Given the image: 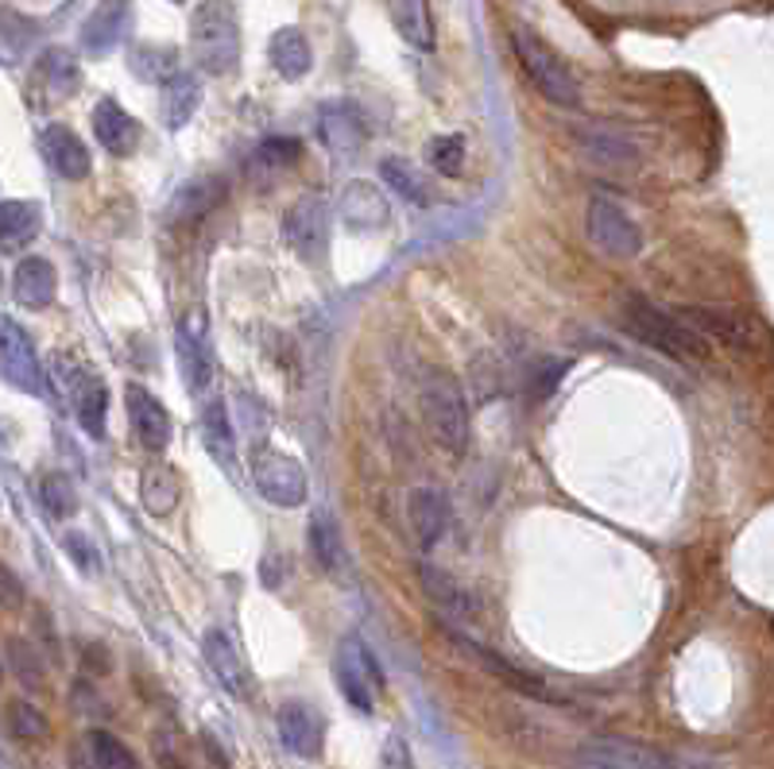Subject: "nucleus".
Segmentation results:
<instances>
[{
	"mask_svg": "<svg viewBox=\"0 0 774 769\" xmlns=\"http://www.w3.org/2000/svg\"><path fill=\"white\" fill-rule=\"evenodd\" d=\"M4 661H9L12 676H17L24 689L40 692L43 684H47V669H43V658H40V646L28 642V638L12 635L9 642H4Z\"/></svg>",
	"mask_w": 774,
	"mask_h": 769,
	"instance_id": "nucleus-35",
	"label": "nucleus"
},
{
	"mask_svg": "<svg viewBox=\"0 0 774 769\" xmlns=\"http://www.w3.org/2000/svg\"><path fill=\"white\" fill-rule=\"evenodd\" d=\"M202 437H206V448L217 464H225V468L237 464V433H233V425H229L225 402H209V407L202 410Z\"/></svg>",
	"mask_w": 774,
	"mask_h": 769,
	"instance_id": "nucleus-34",
	"label": "nucleus"
},
{
	"mask_svg": "<svg viewBox=\"0 0 774 769\" xmlns=\"http://www.w3.org/2000/svg\"><path fill=\"white\" fill-rule=\"evenodd\" d=\"M678 317L697 333L701 340H720V345H748L751 329L748 322H740L735 314H724V310H705V306H686L678 310Z\"/></svg>",
	"mask_w": 774,
	"mask_h": 769,
	"instance_id": "nucleus-26",
	"label": "nucleus"
},
{
	"mask_svg": "<svg viewBox=\"0 0 774 769\" xmlns=\"http://www.w3.org/2000/svg\"><path fill=\"white\" fill-rule=\"evenodd\" d=\"M86 758L94 769H140L136 754L128 750L112 730H101V727H94L86 735Z\"/></svg>",
	"mask_w": 774,
	"mask_h": 769,
	"instance_id": "nucleus-37",
	"label": "nucleus"
},
{
	"mask_svg": "<svg viewBox=\"0 0 774 769\" xmlns=\"http://www.w3.org/2000/svg\"><path fill=\"white\" fill-rule=\"evenodd\" d=\"M419 581H422V592L430 596V604H434L445 619H469V615H473V596H469L445 568L419 565Z\"/></svg>",
	"mask_w": 774,
	"mask_h": 769,
	"instance_id": "nucleus-28",
	"label": "nucleus"
},
{
	"mask_svg": "<svg viewBox=\"0 0 774 769\" xmlns=\"http://www.w3.org/2000/svg\"><path fill=\"white\" fill-rule=\"evenodd\" d=\"M573 769H609V766H601V761L585 758V754H577V758H573Z\"/></svg>",
	"mask_w": 774,
	"mask_h": 769,
	"instance_id": "nucleus-48",
	"label": "nucleus"
},
{
	"mask_svg": "<svg viewBox=\"0 0 774 769\" xmlns=\"http://www.w3.org/2000/svg\"><path fill=\"white\" fill-rule=\"evenodd\" d=\"M24 604H28L24 584H20V576L0 561V611H24Z\"/></svg>",
	"mask_w": 774,
	"mask_h": 769,
	"instance_id": "nucleus-44",
	"label": "nucleus"
},
{
	"mask_svg": "<svg viewBox=\"0 0 774 769\" xmlns=\"http://www.w3.org/2000/svg\"><path fill=\"white\" fill-rule=\"evenodd\" d=\"M125 20H128V0H97V9L82 24V47L89 55H109L120 43V35H125Z\"/></svg>",
	"mask_w": 774,
	"mask_h": 769,
	"instance_id": "nucleus-23",
	"label": "nucleus"
},
{
	"mask_svg": "<svg viewBox=\"0 0 774 769\" xmlns=\"http://www.w3.org/2000/svg\"><path fill=\"white\" fill-rule=\"evenodd\" d=\"M190 55L206 74H233L240 63V24L233 0H202L190 17Z\"/></svg>",
	"mask_w": 774,
	"mask_h": 769,
	"instance_id": "nucleus-2",
	"label": "nucleus"
},
{
	"mask_svg": "<svg viewBox=\"0 0 774 769\" xmlns=\"http://www.w3.org/2000/svg\"><path fill=\"white\" fill-rule=\"evenodd\" d=\"M202 653H206V665L214 669V676L222 681L225 692H233L237 700H252V669L245 665L229 630L209 627L206 638H202Z\"/></svg>",
	"mask_w": 774,
	"mask_h": 769,
	"instance_id": "nucleus-12",
	"label": "nucleus"
},
{
	"mask_svg": "<svg viewBox=\"0 0 774 769\" xmlns=\"http://www.w3.org/2000/svg\"><path fill=\"white\" fill-rule=\"evenodd\" d=\"M222 202H225V182L217 178V174H198V178L182 182V186L174 189L171 205H166V220L190 228V225H198L202 217H209Z\"/></svg>",
	"mask_w": 774,
	"mask_h": 769,
	"instance_id": "nucleus-17",
	"label": "nucleus"
},
{
	"mask_svg": "<svg viewBox=\"0 0 774 769\" xmlns=\"http://www.w3.org/2000/svg\"><path fill=\"white\" fill-rule=\"evenodd\" d=\"M287 243L299 251L307 263H322L330 251V205L318 194L299 197L283 217Z\"/></svg>",
	"mask_w": 774,
	"mask_h": 769,
	"instance_id": "nucleus-9",
	"label": "nucleus"
},
{
	"mask_svg": "<svg viewBox=\"0 0 774 769\" xmlns=\"http://www.w3.org/2000/svg\"><path fill=\"white\" fill-rule=\"evenodd\" d=\"M577 754H585V758L601 761L609 769H678V761L670 754L632 743V738H593V743H585Z\"/></svg>",
	"mask_w": 774,
	"mask_h": 769,
	"instance_id": "nucleus-16",
	"label": "nucleus"
},
{
	"mask_svg": "<svg viewBox=\"0 0 774 769\" xmlns=\"http://www.w3.org/2000/svg\"><path fill=\"white\" fill-rule=\"evenodd\" d=\"M128 66H132V74L140 82H148V86H163L171 74H179V55H174L171 47H155V43H140V47H132V55H128Z\"/></svg>",
	"mask_w": 774,
	"mask_h": 769,
	"instance_id": "nucleus-36",
	"label": "nucleus"
},
{
	"mask_svg": "<svg viewBox=\"0 0 774 769\" xmlns=\"http://www.w3.org/2000/svg\"><path fill=\"white\" fill-rule=\"evenodd\" d=\"M63 550H66V557L78 565V573H86V576L101 573V553H97V545L89 542L86 534H78V530H74V534H66L63 538Z\"/></svg>",
	"mask_w": 774,
	"mask_h": 769,
	"instance_id": "nucleus-43",
	"label": "nucleus"
},
{
	"mask_svg": "<svg viewBox=\"0 0 774 769\" xmlns=\"http://www.w3.org/2000/svg\"><path fill=\"white\" fill-rule=\"evenodd\" d=\"M40 499L47 507V515L55 519H71L78 515V491H74V479L66 472H47L40 484Z\"/></svg>",
	"mask_w": 774,
	"mask_h": 769,
	"instance_id": "nucleus-39",
	"label": "nucleus"
},
{
	"mask_svg": "<svg viewBox=\"0 0 774 769\" xmlns=\"http://www.w3.org/2000/svg\"><path fill=\"white\" fill-rule=\"evenodd\" d=\"M0 376L24 394H47V379H43V364L32 337L4 314H0Z\"/></svg>",
	"mask_w": 774,
	"mask_h": 769,
	"instance_id": "nucleus-8",
	"label": "nucleus"
},
{
	"mask_svg": "<svg viewBox=\"0 0 774 769\" xmlns=\"http://www.w3.org/2000/svg\"><path fill=\"white\" fill-rule=\"evenodd\" d=\"M387 17L396 32L411 43L415 51H434V17L430 0H387Z\"/></svg>",
	"mask_w": 774,
	"mask_h": 769,
	"instance_id": "nucleus-29",
	"label": "nucleus"
},
{
	"mask_svg": "<svg viewBox=\"0 0 774 769\" xmlns=\"http://www.w3.org/2000/svg\"><path fill=\"white\" fill-rule=\"evenodd\" d=\"M276 727H279V743H283L291 754H299V758H318V754H322L325 723L310 704H302V700H287V704L276 712Z\"/></svg>",
	"mask_w": 774,
	"mask_h": 769,
	"instance_id": "nucleus-15",
	"label": "nucleus"
},
{
	"mask_svg": "<svg viewBox=\"0 0 774 769\" xmlns=\"http://www.w3.org/2000/svg\"><path fill=\"white\" fill-rule=\"evenodd\" d=\"M43 155L55 166L58 178L82 182L89 174V151L82 143V136L66 124H47L43 128Z\"/></svg>",
	"mask_w": 774,
	"mask_h": 769,
	"instance_id": "nucleus-19",
	"label": "nucleus"
},
{
	"mask_svg": "<svg viewBox=\"0 0 774 769\" xmlns=\"http://www.w3.org/2000/svg\"><path fill=\"white\" fill-rule=\"evenodd\" d=\"M82 661H86V669H89V673H109V669H112V661H109V650H105V646H94V642H89L86 646V650H82Z\"/></svg>",
	"mask_w": 774,
	"mask_h": 769,
	"instance_id": "nucleus-47",
	"label": "nucleus"
},
{
	"mask_svg": "<svg viewBox=\"0 0 774 769\" xmlns=\"http://www.w3.org/2000/svg\"><path fill=\"white\" fill-rule=\"evenodd\" d=\"M140 499H143V507H148L151 515H155V519L171 515V510L179 507V499H182V479H179V472H174L171 464H151V468L143 472Z\"/></svg>",
	"mask_w": 774,
	"mask_h": 769,
	"instance_id": "nucleus-32",
	"label": "nucleus"
},
{
	"mask_svg": "<svg viewBox=\"0 0 774 769\" xmlns=\"http://www.w3.org/2000/svg\"><path fill=\"white\" fill-rule=\"evenodd\" d=\"M287 573H291V561H287V553H268L260 565V581L264 588H279V584L287 581Z\"/></svg>",
	"mask_w": 774,
	"mask_h": 769,
	"instance_id": "nucleus-46",
	"label": "nucleus"
},
{
	"mask_svg": "<svg viewBox=\"0 0 774 769\" xmlns=\"http://www.w3.org/2000/svg\"><path fill=\"white\" fill-rule=\"evenodd\" d=\"M12 294L24 310H47L58 294V275L51 260L43 256H24L12 271Z\"/></svg>",
	"mask_w": 774,
	"mask_h": 769,
	"instance_id": "nucleus-20",
	"label": "nucleus"
},
{
	"mask_svg": "<svg viewBox=\"0 0 774 769\" xmlns=\"http://www.w3.org/2000/svg\"><path fill=\"white\" fill-rule=\"evenodd\" d=\"M268 55H271V66H276V71L283 74L287 82L307 78V74H310V63H314L307 35H302L299 28H279V32L271 35Z\"/></svg>",
	"mask_w": 774,
	"mask_h": 769,
	"instance_id": "nucleus-30",
	"label": "nucleus"
},
{
	"mask_svg": "<svg viewBox=\"0 0 774 769\" xmlns=\"http://www.w3.org/2000/svg\"><path fill=\"white\" fill-rule=\"evenodd\" d=\"M174 353H179L182 383H186L190 391H206L209 379H214V345H209V325L202 310H194V314H186L179 322Z\"/></svg>",
	"mask_w": 774,
	"mask_h": 769,
	"instance_id": "nucleus-10",
	"label": "nucleus"
},
{
	"mask_svg": "<svg viewBox=\"0 0 774 769\" xmlns=\"http://www.w3.org/2000/svg\"><path fill=\"white\" fill-rule=\"evenodd\" d=\"M252 484L276 507H302L307 502V468L291 453H279V448L256 453Z\"/></svg>",
	"mask_w": 774,
	"mask_h": 769,
	"instance_id": "nucleus-7",
	"label": "nucleus"
},
{
	"mask_svg": "<svg viewBox=\"0 0 774 769\" xmlns=\"http://www.w3.org/2000/svg\"><path fill=\"white\" fill-rule=\"evenodd\" d=\"M89 124H94L97 143H101L109 155H132L140 128H136V120L128 117V112L120 109L112 97H101V101L94 105V112H89Z\"/></svg>",
	"mask_w": 774,
	"mask_h": 769,
	"instance_id": "nucleus-22",
	"label": "nucleus"
},
{
	"mask_svg": "<svg viewBox=\"0 0 774 769\" xmlns=\"http://www.w3.org/2000/svg\"><path fill=\"white\" fill-rule=\"evenodd\" d=\"M427 163L434 166L445 178H458L461 166H465V136L450 132V136H434L427 143Z\"/></svg>",
	"mask_w": 774,
	"mask_h": 769,
	"instance_id": "nucleus-41",
	"label": "nucleus"
},
{
	"mask_svg": "<svg viewBox=\"0 0 774 769\" xmlns=\"http://www.w3.org/2000/svg\"><path fill=\"white\" fill-rule=\"evenodd\" d=\"M445 630H450L453 646H458V650L465 653V658L481 661L484 673L499 676V681H504V684H512V689L527 692V696H546V684L538 681V676H530V673H523V669H515L507 658H499V653H492V650H484V646H476L473 638H465V635H461V630H453V627H445Z\"/></svg>",
	"mask_w": 774,
	"mask_h": 769,
	"instance_id": "nucleus-25",
	"label": "nucleus"
},
{
	"mask_svg": "<svg viewBox=\"0 0 774 769\" xmlns=\"http://www.w3.org/2000/svg\"><path fill=\"white\" fill-rule=\"evenodd\" d=\"M63 376H66V399H71L82 430H86L89 437L101 441L105 437V414H109V391H105V383L94 376V371L74 368L71 360H63Z\"/></svg>",
	"mask_w": 774,
	"mask_h": 769,
	"instance_id": "nucleus-11",
	"label": "nucleus"
},
{
	"mask_svg": "<svg viewBox=\"0 0 774 769\" xmlns=\"http://www.w3.org/2000/svg\"><path fill=\"white\" fill-rule=\"evenodd\" d=\"M0 681H4V661H0Z\"/></svg>",
	"mask_w": 774,
	"mask_h": 769,
	"instance_id": "nucleus-49",
	"label": "nucleus"
},
{
	"mask_svg": "<svg viewBox=\"0 0 774 769\" xmlns=\"http://www.w3.org/2000/svg\"><path fill=\"white\" fill-rule=\"evenodd\" d=\"M384 769H415L411 746H407L404 735H387V743H384Z\"/></svg>",
	"mask_w": 774,
	"mask_h": 769,
	"instance_id": "nucleus-45",
	"label": "nucleus"
},
{
	"mask_svg": "<svg viewBox=\"0 0 774 769\" xmlns=\"http://www.w3.org/2000/svg\"><path fill=\"white\" fill-rule=\"evenodd\" d=\"M299 159H302V143L294 136H268V140L256 143L252 166H260V171H287Z\"/></svg>",
	"mask_w": 774,
	"mask_h": 769,
	"instance_id": "nucleus-40",
	"label": "nucleus"
},
{
	"mask_svg": "<svg viewBox=\"0 0 774 769\" xmlns=\"http://www.w3.org/2000/svg\"><path fill=\"white\" fill-rule=\"evenodd\" d=\"M198 101H202L198 78H194V74H186V71L171 74V78L163 82V124L166 128H182L190 117H194Z\"/></svg>",
	"mask_w": 774,
	"mask_h": 769,
	"instance_id": "nucleus-33",
	"label": "nucleus"
},
{
	"mask_svg": "<svg viewBox=\"0 0 774 769\" xmlns=\"http://www.w3.org/2000/svg\"><path fill=\"white\" fill-rule=\"evenodd\" d=\"M40 86L47 89L55 101H63V97H74L82 89V66L78 58L71 55V51L63 47H51L47 55L40 58Z\"/></svg>",
	"mask_w": 774,
	"mask_h": 769,
	"instance_id": "nucleus-31",
	"label": "nucleus"
},
{
	"mask_svg": "<svg viewBox=\"0 0 774 769\" xmlns=\"http://www.w3.org/2000/svg\"><path fill=\"white\" fill-rule=\"evenodd\" d=\"M387 217H391V205H387V197L372 182H348L341 189V220L348 228L372 232V228L387 225Z\"/></svg>",
	"mask_w": 774,
	"mask_h": 769,
	"instance_id": "nucleus-21",
	"label": "nucleus"
},
{
	"mask_svg": "<svg viewBox=\"0 0 774 769\" xmlns=\"http://www.w3.org/2000/svg\"><path fill=\"white\" fill-rule=\"evenodd\" d=\"M9 730L20 738V743H43L51 730L47 715L32 704V700H12L9 704Z\"/></svg>",
	"mask_w": 774,
	"mask_h": 769,
	"instance_id": "nucleus-42",
	"label": "nucleus"
},
{
	"mask_svg": "<svg viewBox=\"0 0 774 769\" xmlns=\"http://www.w3.org/2000/svg\"><path fill=\"white\" fill-rule=\"evenodd\" d=\"M407 510H411V527L419 534V545L422 550H434L445 538V530H450V499H445V491L427 484L415 487L411 499H407Z\"/></svg>",
	"mask_w": 774,
	"mask_h": 769,
	"instance_id": "nucleus-18",
	"label": "nucleus"
},
{
	"mask_svg": "<svg viewBox=\"0 0 774 769\" xmlns=\"http://www.w3.org/2000/svg\"><path fill=\"white\" fill-rule=\"evenodd\" d=\"M422 418L427 430L434 433L438 445H445L450 453H465L469 445V407L461 383L450 371H430L422 383Z\"/></svg>",
	"mask_w": 774,
	"mask_h": 769,
	"instance_id": "nucleus-4",
	"label": "nucleus"
},
{
	"mask_svg": "<svg viewBox=\"0 0 774 769\" xmlns=\"http://www.w3.org/2000/svg\"><path fill=\"white\" fill-rule=\"evenodd\" d=\"M512 47H515V55H519L523 71H527L530 86H535L538 94L546 97V101L558 105V109H577V105H581V89H577L573 71H569V66L561 63V58L553 55V51L546 47V43L538 40L535 32H527V28H515V32H512Z\"/></svg>",
	"mask_w": 774,
	"mask_h": 769,
	"instance_id": "nucleus-3",
	"label": "nucleus"
},
{
	"mask_svg": "<svg viewBox=\"0 0 774 769\" xmlns=\"http://www.w3.org/2000/svg\"><path fill=\"white\" fill-rule=\"evenodd\" d=\"M174 4H182V0H174Z\"/></svg>",
	"mask_w": 774,
	"mask_h": 769,
	"instance_id": "nucleus-50",
	"label": "nucleus"
},
{
	"mask_svg": "<svg viewBox=\"0 0 774 769\" xmlns=\"http://www.w3.org/2000/svg\"><path fill=\"white\" fill-rule=\"evenodd\" d=\"M307 545L314 565L325 576H341V568H345V538H341V527L330 510H314V519L307 527Z\"/></svg>",
	"mask_w": 774,
	"mask_h": 769,
	"instance_id": "nucleus-24",
	"label": "nucleus"
},
{
	"mask_svg": "<svg viewBox=\"0 0 774 769\" xmlns=\"http://www.w3.org/2000/svg\"><path fill=\"white\" fill-rule=\"evenodd\" d=\"M333 676L337 689L356 712H372L376 700L384 696V669H379L376 653L361 642L356 635L341 638L337 653H333Z\"/></svg>",
	"mask_w": 774,
	"mask_h": 769,
	"instance_id": "nucleus-5",
	"label": "nucleus"
},
{
	"mask_svg": "<svg viewBox=\"0 0 774 769\" xmlns=\"http://www.w3.org/2000/svg\"><path fill=\"white\" fill-rule=\"evenodd\" d=\"M43 209L40 202H20V197H4L0 202V248H24L40 236Z\"/></svg>",
	"mask_w": 774,
	"mask_h": 769,
	"instance_id": "nucleus-27",
	"label": "nucleus"
},
{
	"mask_svg": "<svg viewBox=\"0 0 774 769\" xmlns=\"http://www.w3.org/2000/svg\"><path fill=\"white\" fill-rule=\"evenodd\" d=\"M125 410H128V422H132L136 437L148 453H163L171 445V414L166 407L140 383H128L125 387Z\"/></svg>",
	"mask_w": 774,
	"mask_h": 769,
	"instance_id": "nucleus-14",
	"label": "nucleus"
},
{
	"mask_svg": "<svg viewBox=\"0 0 774 769\" xmlns=\"http://www.w3.org/2000/svg\"><path fill=\"white\" fill-rule=\"evenodd\" d=\"M620 325H624L635 340H643V345L655 348V353L670 356V360L701 364L712 356L709 340H701L678 314H666V310H658L655 302H647L643 294H624V299H620Z\"/></svg>",
	"mask_w": 774,
	"mask_h": 769,
	"instance_id": "nucleus-1",
	"label": "nucleus"
},
{
	"mask_svg": "<svg viewBox=\"0 0 774 769\" xmlns=\"http://www.w3.org/2000/svg\"><path fill=\"white\" fill-rule=\"evenodd\" d=\"M379 174H384V182L391 189H396L399 197H407L411 205H430V186L427 178H422L419 171H415L407 159L399 155H387L384 163H379Z\"/></svg>",
	"mask_w": 774,
	"mask_h": 769,
	"instance_id": "nucleus-38",
	"label": "nucleus"
},
{
	"mask_svg": "<svg viewBox=\"0 0 774 769\" xmlns=\"http://www.w3.org/2000/svg\"><path fill=\"white\" fill-rule=\"evenodd\" d=\"M585 228H589V240L612 256V260H635L643 251V232L616 202L609 197H593L589 202V213H585Z\"/></svg>",
	"mask_w": 774,
	"mask_h": 769,
	"instance_id": "nucleus-6",
	"label": "nucleus"
},
{
	"mask_svg": "<svg viewBox=\"0 0 774 769\" xmlns=\"http://www.w3.org/2000/svg\"><path fill=\"white\" fill-rule=\"evenodd\" d=\"M318 136H322L330 155L353 159L368 140V128H364V117L353 101H330L318 112Z\"/></svg>",
	"mask_w": 774,
	"mask_h": 769,
	"instance_id": "nucleus-13",
	"label": "nucleus"
}]
</instances>
